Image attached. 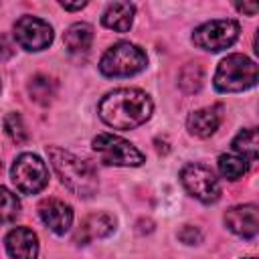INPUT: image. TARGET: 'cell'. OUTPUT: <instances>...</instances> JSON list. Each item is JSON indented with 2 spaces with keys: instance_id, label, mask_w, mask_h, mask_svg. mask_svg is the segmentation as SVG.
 I'll list each match as a JSON object with an SVG mask.
<instances>
[{
  "instance_id": "1",
  "label": "cell",
  "mask_w": 259,
  "mask_h": 259,
  "mask_svg": "<svg viewBox=\"0 0 259 259\" xmlns=\"http://www.w3.org/2000/svg\"><path fill=\"white\" fill-rule=\"evenodd\" d=\"M152 99L140 89H115L99 101V117L113 130H134L152 115Z\"/></svg>"
},
{
  "instance_id": "2",
  "label": "cell",
  "mask_w": 259,
  "mask_h": 259,
  "mask_svg": "<svg viewBox=\"0 0 259 259\" xmlns=\"http://www.w3.org/2000/svg\"><path fill=\"white\" fill-rule=\"evenodd\" d=\"M47 154L57 176L73 194L81 198H89L97 192V186H99L97 172L87 160H81L75 154L57 146H49Z\"/></svg>"
},
{
  "instance_id": "3",
  "label": "cell",
  "mask_w": 259,
  "mask_h": 259,
  "mask_svg": "<svg viewBox=\"0 0 259 259\" xmlns=\"http://www.w3.org/2000/svg\"><path fill=\"white\" fill-rule=\"evenodd\" d=\"M259 79V67L245 55L225 57L214 73V87L221 93H237L253 87Z\"/></svg>"
},
{
  "instance_id": "4",
  "label": "cell",
  "mask_w": 259,
  "mask_h": 259,
  "mask_svg": "<svg viewBox=\"0 0 259 259\" xmlns=\"http://www.w3.org/2000/svg\"><path fill=\"white\" fill-rule=\"evenodd\" d=\"M148 63L146 53L132 42H115L109 47L101 61H99V71L105 77H130L140 73Z\"/></svg>"
},
{
  "instance_id": "5",
  "label": "cell",
  "mask_w": 259,
  "mask_h": 259,
  "mask_svg": "<svg viewBox=\"0 0 259 259\" xmlns=\"http://www.w3.org/2000/svg\"><path fill=\"white\" fill-rule=\"evenodd\" d=\"M93 150L99 160L107 166H140L144 164V154L123 138L113 134H99L93 140Z\"/></svg>"
},
{
  "instance_id": "6",
  "label": "cell",
  "mask_w": 259,
  "mask_h": 259,
  "mask_svg": "<svg viewBox=\"0 0 259 259\" xmlns=\"http://www.w3.org/2000/svg\"><path fill=\"white\" fill-rule=\"evenodd\" d=\"M14 186L22 194H36L40 192L49 182V170L45 162L36 154H20L10 170Z\"/></svg>"
},
{
  "instance_id": "7",
  "label": "cell",
  "mask_w": 259,
  "mask_h": 259,
  "mask_svg": "<svg viewBox=\"0 0 259 259\" xmlns=\"http://www.w3.org/2000/svg\"><path fill=\"white\" fill-rule=\"evenodd\" d=\"M239 36V22L231 20V18H217V20H208L204 24H200L198 28H194L192 32V42L198 49L204 51H223L229 49Z\"/></svg>"
},
{
  "instance_id": "8",
  "label": "cell",
  "mask_w": 259,
  "mask_h": 259,
  "mask_svg": "<svg viewBox=\"0 0 259 259\" xmlns=\"http://www.w3.org/2000/svg\"><path fill=\"white\" fill-rule=\"evenodd\" d=\"M186 192L200 202H217L221 196V184L214 172L204 164H186L180 172Z\"/></svg>"
},
{
  "instance_id": "9",
  "label": "cell",
  "mask_w": 259,
  "mask_h": 259,
  "mask_svg": "<svg viewBox=\"0 0 259 259\" xmlns=\"http://www.w3.org/2000/svg\"><path fill=\"white\" fill-rule=\"evenodd\" d=\"M14 38L24 51H42L53 42V28L36 16H22L14 24Z\"/></svg>"
},
{
  "instance_id": "10",
  "label": "cell",
  "mask_w": 259,
  "mask_h": 259,
  "mask_svg": "<svg viewBox=\"0 0 259 259\" xmlns=\"http://www.w3.org/2000/svg\"><path fill=\"white\" fill-rule=\"evenodd\" d=\"M225 225L229 231L243 239H253L259 231V210L255 204H239L225 212Z\"/></svg>"
},
{
  "instance_id": "11",
  "label": "cell",
  "mask_w": 259,
  "mask_h": 259,
  "mask_svg": "<svg viewBox=\"0 0 259 259\" xmlns=\"http://www.w3.org/2000/svg\"><path fill=\"white\" fill-rule=\"evenodd\" d=\"M40 221L57 235H65L73 225V210L67 202L59 198H47L38 204Z\"/></svg>"
},
{
  "instance_id": "12",
  "label": "cell",
  "mask_w": 259,
  "mask_h": 259,
  "mask_svg": "<svg viewBox=\"0 0 259 259\" xmlns=\"http://www.w3.org/2000/svg\"><path fill=\"white\" fill-rule=\"evenodd\" d=\"M115 231V219L107 212H93V214H87L77 233H75V243L77 245H87L95 239H103L107 235H111Z\"/></svg>"
},
{
  "instance_id": "13",
  "label": "cell",
  "mask_w": 259,
  "mask_h": 259,
  "mask_svg": "<svg viewBox=\"0 0 259 259\" xmlns=\"http://www.w3.org/2000/svg\"><path fill=\"white\" fill-rule=\"evenodd\" d=\"M6 251L12 259H36L38 239L26 227H16L6 235Z\"/></svg>"
},
{
  "instance_id": "14",
  "label": "cell",
  "mask_w": 259,
  "mask_h": 259,
  "mask_svg": "<svg viewBox=\"0 0 259 259\" xmlns=\"http://www.w3.org/2000/svg\"><path fill=\"white\" fill-rule=\"evenodd\" d=\"M221 119H223V107L221 105L202 107V109H196L188 115L186 127L196 138H208L219 130Z\"/></svg>"
},
{
  "instance_id": "15",
  "label": "cell",
  "mask_w": 259,
  "mask_h": 259,
  "mask_svg": "<svg viewBox=\"0 0 259 259\" xmlns=\"http://www.w3.org/2000/svg\"><path fill=\"white\" fill-rule=\"evenodd\" d=\"M134 12H136V8L130 2H111V4H107L105 12L101 16V22H103V26H107L115 32H125V30H130V26L134 22Z\"/></svg>"
},
{
  "instance_id": "16",
  "label": "cell",
  "mask_w": 259,
  "mask_h": 259,
  "mask_svg": "<svg viewBox=\"0 0 259 259\" xmlns=\"http://www.w3.org/2000/svg\"><path fill=\"white\" fill-rule=\"evenodd\" d=\"M63 40L69 53H87L93 42V28L85 22H75L65 30Z\"/></svg>"
},
{
  "instance_id": "17",
  "label": "cell",
  "mask_w": 259,
  "mask_h": 259,
  "mask_svg": "<svg viewBox=\"0 0 259 259\" xmlns=\"http://www.w3.org/2000/svg\"><path fill=\"white\" fill-rule=\"evenodd\" d=\"M233 150L237 154H241V158L245 162H255L257 156H259V136H257V130L249 127V130L239 132L235 136V140H233Z\"/></svg>"
},
{
  "instance_id": "18",
  "label": "cell",
  "mask_w": 259,
  "mask_h": 259,
  "mask_svg": "<svg viewBox=\"0 0 259 259\" xmlns=\"http://www.w3.org/2000/svg\"><path fill=\"white\" fill-rule=\"evenodd\" d=\"M247 162L241 156H233V154H223L219 156V172L227 178V180H239L247 174Z\"/></svg>"
},
{
  "instance_id": "19",
  "label": "cell",
  "mask_w": 259,
  "mask_h": 259,
  "mask_svg": "<svg viewBox=\"0 0 259 259\" xmlns=\"http://www.w3.org/2000/svg\"><path fill=\"white\" fill-rule=\"evenodd\" d=\"M28 93L36 103L47 105L55 97V83H53V79H49L45 75H36L28 83Z\"/></svg>"
},
{
  "instance_id": "20",
  "label": "cell",
  "mask_w": 259,
  "mask_h": 259,
  "mask_svg": "<svg viewBox=\"0 0 259 259\" xmlns=\"http://www.w3.org/2000/svg\"><path fill=\"white\" fill-rule=\"evenodd\" d=\"M202 81H204L202 69H200V65H194V63L182 67V71L178 75V85L182 87L184 93H196V91H200Z\"/></svg>"
},
{
  "instance_id": "21",
  "label": "cell",
  "mask_w": 259,
  "mask_h": 259,
  "mask_svg": "<svg viewBox=\"0 0 259 259\" xmlns=\"http://www.w3.org/2000/svg\"><path fill=\"white\" fill-rule=\"evenodd\" d=\"M18 212H20V200H18V196L12 190L0 186V225L14 221L18 217Z\"/></svg>"
},
{
  "instance_id": "22",
  "label": "cell",
  "mask_w": 259,
  "mask_h": 259,
  "mask_svg": "<svg viewBox=\"0 0 259 259\" xmlns=\"http://www.w3.org/2000/svg\"><path fill=\"white\" fill-rule=\"evenodd\" d=\"M4 132L8 134V138L14 142V144H22L26 142L28 138V132L24 127V121L20 117V113H8L4 117Z\"/></svg>"
},
{
  "instance_id": "23",
  "label": "cell",
  "mask_w": 259,
  "mask_h": 259,
  "mask_svg": "<svg viewBox=\"0 0 259 259\" xmlns=\"http://www.w3.org/2000/svg\"><path fill=\"white\" fill-rule=\"evenodd\" d=\"M178 239H180L182 243H186V245H198V243L202 241V235H200V231H198L196 227L184 225V227L178 231Z\"/></svg>"
},
{
  "instance_id": "24",
  "label": "cell",
  "mask_w": 259,
  "mask_h": 259,
  "mask_svg": "<svg viewBox=\"0 0 259 259\" xmlns=\"http://www.w3.org/2000/svg\"><path fill=\"white\" fill-rule=\"evenodd\" d=\"M12 57H14V45L6 34L0 32V61H8Z\"/></svg>"
},
{
  "instance_id": "25",
  "label": "cell",
  "mask_w": 259,
  "mask_h": 259,
  "mask_svg": "<svg viewBox=\"0 0 259 259\" xmlns=\"http://www.w3.org/2000/svg\"><path fill=\"white\" fill-rule=\"evenodd\" d=\"M237 10H239V12H247L249 16H253V14L259 10V6H257L255 2H253V4H237Z\"/></svg>"
},
{
  "instance_id": "26",
  "label": "cell",
  "mask_w": 259,
  "mask_h": 259,
  "mask_svg": "<svg viewBox=\"0 0 259 259\" xmlns=\"http://www.w3.org/2000/svg\"><path fill=\"white\" fill-rule=\"evenodd\" d=\"M61 6H63L65 10H81V8L87 6V2H79V4H67V2H61Z\"/></svg>"
},
{
  "instance_id": "27",
  "label": "cell",
  "mask_w": 259,
  "mask_h": 259,
  "mask_svg": "<svg viewBox=\"0 0 259 259\" xmlns=\"http://www.w3.org/2000/svg\"><path fill=\"white\" fill-rule=\"evenodd\" d=\"M245 259H255V257H245Z\"/></svg>"
}]
</instances>
